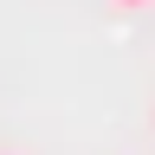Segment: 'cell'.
<instances>
[{"label":"cell","instance_id":"obj_1","mask_svg":"<svg viewBox=\"0 0 155 155\" xmlns=\"http://www.w3.org/2000/svg\"><path fill=\"white\" fill-rule=\"evenodd\" d=\"M116 13H142V7H155V0H110Z\"/></svg>","mask_w":155,"mask_h":155},{"label":"cell","instance_id":"obj_2","mask_svg":"<svg viewBox=\"0 0 155 155\" xmlns=\"http://www.w3.org/2000/svg\"><path fill=\"white\" fill-rule=\"evenodd\" d=\"M0 155H19V149H0Z\"/></svg>","mask_w":155,"mask_h":155}]
</instances>
